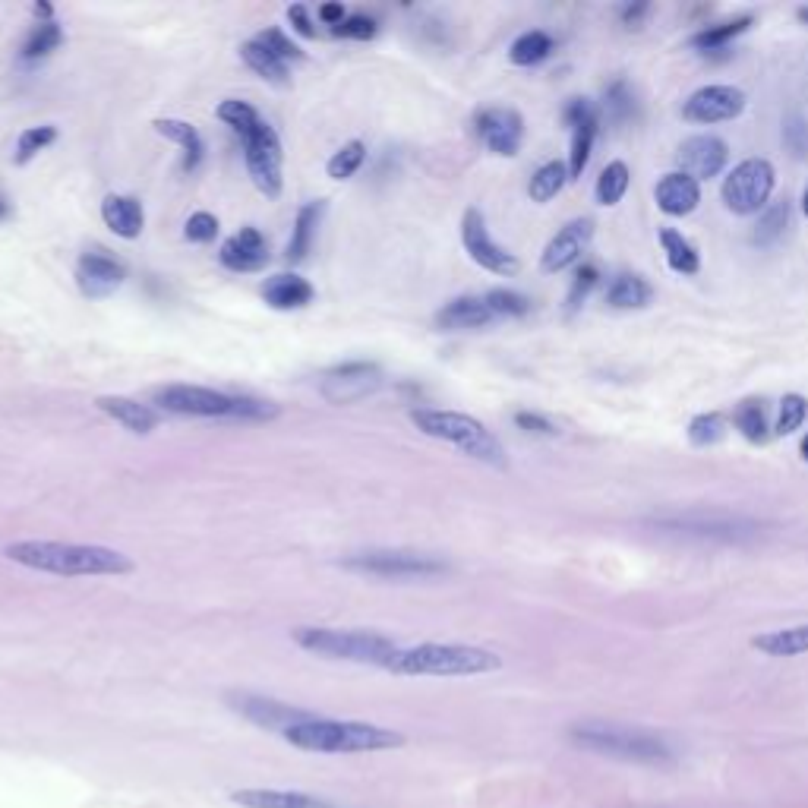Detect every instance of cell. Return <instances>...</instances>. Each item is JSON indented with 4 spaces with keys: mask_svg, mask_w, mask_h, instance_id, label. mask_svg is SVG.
I'll list each match as a JSON object with an SVG mask.
<instances>
[{
    "mask_svg": "<svg viewBox=\"0 0 808 808\" xmlns=\"http://www.w3.org/2000/svg\"><path fill=\"white\" fill-rule=\"evenodd\" d=\"M4 556L23 569L57 578H120L136 565L127 553L98 547V543H60V540H16L4 547Z\"/></svg>",
    "mask_w": 808,
    "mask_h": 808,
    "instance_id": "6da1fadb",
    "label": "cell"
},
{
    "mask_svg": "<svg viewBox=\"0 0 808 808\" xmlns=\"http://www.w3.org/2000/svg\"><path fill=\"white\" fill-rule=\"evenodd\" d=\"M285 742H291L300 752L316 755H363V752H389L401 749L404 736L395 730L363 720H335V717H316L310 723H300L285 733Z\"/></svg>",
    "mask_w": 808,
    "mask_h": 808,
    "instance_id": "7a4b0ae2",
    "label": "cell"
},
{
    "mask_svg": "<svg viewBox=\"0 0 808 808\" xmlns=\"http://www.w3.org/2000/svg\"><path fill=\"white\" fill-rule=\"evenodd\" d=\"M569 739L578 749H588L616 761L629 764H648V767H673L679 761L676 749L663 736L635 730V726L622 723H603V720H584L569 730Z\"/></svg>",
    "mask_w": 808,
    "mask_h": 808,
    "instance_id": "3957f363",
    "label": "cell"
},
{
    "mask_svg": "<svg viewBox=\"0 0 808 808\" xmlns=\"http://www.w3.org/2000/svg\"><path fill=\"white\" fill-rule=\"evenodd\" d=\"M502 657L477 648V644H439L423 641L401 648L389 663V673L395 676H436V679H458V676H483L496 673Z\"/></svg>",
    "mask_w": 808,
    "mask_h": 808,
    "instance_id": "277c9868",
    "label": "cell"
},
{
    "mask_svg": "<svg viewBox=\"0 0 808 808\" xmlns=\"http://www.w3.org/2000/svg\"><path fill=\"white\" fill-rule=\"evenodd\" d=\"M152 404L161 411L180 417H231V420H272L278 408L272 401H259L247 395H228L206 386H187V382H171V386L152 389Z\"/></svg>",
    "mask_w": 808,
    "mask_h": 808,
    "instance_id": "5b68a950",
    "label": "cell"
},
{
    "mask_svg": "<svg viewBox=\"0 0 808 808\" xmlns=\"http://www.w3.org/2000/svg\"><path fill=\"white\" fill-rule=\"evenodd\" d=\"M300 651L326 657V660H345V663H367L389 670V663L401 651V644L389 635L367 632V629H322V625H297L291 632Z\"/></svg>",
    "mask_w": 808,
    "mask_h": 808,
    "instance_id": "8992f818",
    "label": "cell"
},
{
    "mask_svg": "<svg viewBox=\"0 0 808 808\" xmlns=\"http://www.w3.org/2000/svg\"><path fill=\"white\" fill-rule=\"evenodd\" d=\"M411 423L423 436L449 442V446H455L458 452H464L474 461L490 464V468H505V464H509L502 442L471 414L442 411V408H414Z\"/></svg>",
    "mask_w": 808,
    "mask_h": 808,
    "instance_id": "52a82bcc",
    "label": "cell"
},
{
    "mask_svg": "<svg viewBox=\"0 0 808 808\" xmlns=\"http://www.w3.org/2000/svg\"><path fill=\"white\" fill-rule=\"evenodd\" d=\"M654 528L666 534H682V537H698V540H720V543H749L761 534V524L745 518V515H730V512H682V515H660L654 518Z\"/></svg>",
    "mask_w": 808,
    "mask_h": 808,
    "instance_id": "ba28073f",
    "label": "cell"
},
{
    "mask_svg": "<svg viewBox=\"0 0 808 808\" xmlns=\"http://www.w3.org/2000/svg\"><path fill=\"white\" fill-rule=\"evenodd\" d=\"M777 174L774 165L767 158H745L730 171V177L723 180L720 196L723 206L736 212V215H752L767 206V199L774 193Z\"/></svg>",
    "mask_w": 808,
    "mask_h": 808,
    "instance_id": "9c48e42d",
    "label": "cell"
},
{
    "mask_svg": "<svg viewBox=\"0 0 808 808\" xmlns=\"http://www.w3.org/2000/svg\"><path fill=\"white\" fill-rule=\"evenodd\" d=\"M341 565H345L348 572L392 578V581H417V578H433V575H446L449 572V565L442 559L423 556V553H404V550L357 553V556H348Z\"/></svg>",
    "mask_w": 808,
    "mask_h": 808,
    "instance_id": "30bf717a",
    "label": "cell"
},
{
    "mask_svg": "<svg viewBox=\"0 0 808 808\" xmlns=\"http://www.w3.org/2000/svg\"><path fill=\"white\" fill-rule=\"evenodd\" d=\"M240 143H244V161H247L253 187L266 199H278L281 187H285V177H281V161H285V155H281L278 133L266 120H259L250 133L240 136Z\"/></svg>",
    "mask_w": 808,
    "mask_h": 808,
    "instance_id": "8fae6325",
    "label": "cell"
},
{
    "mask_svg": "<svg viewBox=\"0 0 808 808\" xmlns=\"http://www.w3.org/2000/svg\"><path fill=\"white\" fill-rule=\"evenodd\" d=\"M228 707L244 720H250L253 726H259V730L281 733V736H285L288 730H294V726L310 723V720L319 717L313 711H303V707L285 704V701L269 698V695H253V692H231Z\"/></svg>",
    "mask_w": 808,
    "mask_h": 808,
    "instance_id": "7c38bea8",
    "label": "cell"
},
{
    "mask_svg": "<svg viewBox=\"0 0 808 808\" xmlns=\"http://www.w3.org/2000/svg\"><path fill=\"white\" fill-rule=\"evenodd\" d=\"M382 386V370L367 360H348L326 370L319 379V392L332 404H354L373 395Z\"/></svg>",
    "mask_w": 808,
    "mask_h": 808,
    "instance_id": "4fadbf2b",
    "label": "cell"
},
{
    "mask_svg": "<svg viewBox=\"0 0 808 808\" xmlns=\"http://www.w3.org/2000/svg\"><path fill=\"white\" fill-rule=\"evenodd\" d=\"M461 244L468 250V256L477 262L480 269H487L493 275H518L521 262L515 259V253H509L505 247H499L496 240L487 231V221H483L480 209H468L461 218Z\"/></svg>",
    "mask_w": 808,
    "mask_h": 808,
    "instance_id": "5bb4252c",
    "label": "cell"
},
{
    "mask_svg": "<svg viewBox=\"0 0 808 808\" xmlns=\"http://www.w3.org/2000/svg\"><path fill=\"white\" fill-rule=\"evenodd\" d=\"M745 111V92L736 86H704L682 105V117L692 124H723Z\"/></svg>",
    "mask_w": 808,
    "mask_h": 808,
    "instance_id": "9a60e30c",
    "label": "cell"
},
{
    "mask_svg": "<svg viewBox=\"0 0 808 808\" xmlns=\"http://www.w3.org/2000/svg\"><path fill=\"white\" fill-rule=\"evenodd\" d=\"M474 130L493 155L512 158L524 143V120L512 108H483L474 117Z\"/></svg>",
    "mask_w": 808,
    "mask_h": 808,
    "instance_id": "2e32d148",
    "label": "cell"
},
{
    "mask_svg": "<svg viewBox=\"0 0 808 808\" xmlns=\"http://www.w3.org/2000/svg\"><path fill=\"white\" fill-rule=\"evenodd\" d=\"M562 120L572 127V158H569V180H578L591 161L594 149V136L600 124V111L594 108V101L588 98H572L562 111Z\"/></svg>",
    "mask_w": 808,
    "mask_h": 808,
    "instance_id": "e0dca14e",
    "label": "cell"
},
{
    "mask_svg": "<svg viewBox=\"0 0 808 808\" xmlns=\"http://www.w3.org/2000/svg\"><path fill=\"white\" fill-rule=\"evenodd\" d=\"M591 240H594V221L591 218H575L569 221L547 247H543L540 253V269L547 272V275H556V272H565L569 266H575V262L588 253L591 247Z\"/></svg>",
    "mask_w": 808,
    "mask_h": 808,
    "instance_id": "ac0fdd59",
    "label": "cell"
},
{
    "mask_svg": "<svg viewBox=\"0 0 808 808\" xmlns=\"http://www.w3.org/2000/svg\"><path fill=\"white\" fill-rule=\"evenodd\" d=\"M726 161H730V146L723 143L720 136L714 133H701V136H689L676 152V165L682 174H689L695 180H711L717 177Z\"/></svg>",
    "mask_w": 808,
    "mask_h": 808,
    "instance_id": "d6986e66",
    "label": "cell"
},
{
    "mask_svg": "<svg viewBox=\"0 0 808 808\" xmlns=\"http://www.w3.org/2000/svg\"><path fill=\"white\" fill-rule=\"evenodd\" d=\"M124 278H127L124 262L101 250L83 253L76 262V285L86 297H108L124 285Z\"/></svg>",
    "mask_w": 808,
    "mask_h": 808,
    "instance_id": "ffe728a7",
    "label": "cell"
},
{
    "mask_svg": "<svg viewBox=\"0 0 808 808\" xmlns=\"http://www.w3.org/2000/svg\"><path fill=\"white\" fill-rule=\"evenodd\" d=\"M218 259L231 272H259L269 262V244L259 228H240L221 244Z\"/></svg>",
    "mask_w": 808,
    "mask_h": 808,
    "instance_id": "44dd1931",
    "label": "cell"
},
{
    "mask_svg": "<svg viewBox=\"0 0 808 808\" xmlns=\"http://www.w3.org/2000/svg\"><path fill=\"white\" fill-rule=\"evenodd\" d=\"M95 408L101 414H108L114 423H120V427L133 436H149L161 420L155 408H149V404L136 401V398H127V395H101V398H95Z\"/></svg>",
    "mask_w": 808,
    "mask_h": 808,
    "instance_id": "7402d4cb",
    "label": "cell"
},
{
    "mask_svg": "<svg viewBox=\"0 0 808 808\" xmlns=\"http://www.w3.org/2000/svg\"><path fill=\"white\" fill-rule=\"evenodd\" d=\"M654 199H657V209L663 215H673V218H682V215H692L701 202V187L698 180L682 174V171H673V174H663L660 184L654 190Z\"/></svg>",
    "mask_w": 808,
    "mask_h": 808,
    "instance_id": "603a6c76",
    "label": "cell"
},
{
    "mask_svg": "<svg viewBox=\"0 0 808 808\" xmlns=\"http://www.w3.org/2000/svg\"><path fill=\"white\" fill-rule=\"evenodd\" d=\"M101 221L124 240H136L146 228V212L143 202L133 196H120V193H108L101 199Z\"/></svg>",
    "mask_w": 808,
    "mask_h": 808,
    "instance_id": "cb8c5ba5",
    "label": "cell"
},
{
    "mask_svg": "<svg viewBox=\"0 0 808 808\" xmlns=\"http://www.w3.org/2000/svg\"><path fill=\"white\" fill-rule=\"evenodd\" d=\"M496 316L487 307L483 297H455L436 313V326L446 332H464V329H483L490 326Z\"/></svg>",
    "mask_w": 808,
    "mask_h": 808,
    "instance_id": "d4e9b609",
    "label": "cell"
},
{
    "mask_svg": "<svg viewBox=\"0 0 808 808\" xmlns=\"http://www.w3.org/2000/svg\"><path fill=\"white\" fill-rule=\"evenodd\" d=\"M313 285L307 278H300V275H272L262 281V300L269 303L272 310H281V313H288V310H303L307 303L313 300Z\"/></svg>",
    "mask_w": 808,
    "mask_h": 808,
    "instance_id": "484cf974",
    "label": "cell"
},
{
    "mask_svg": "<svg viewBox=\"0 0 808 808\" xmlns=\"http://www.w3.org/2000/svg\"><path fill=\"white\" fill-rule=\"evenodd\" d=\"M231 799L244 808H338L329 799H319L300 790H237Z\"/></svg>",
    "mask_w": 808,
    "mask_h": 808,
    "instance_id": "4316f807",
    "label": "cell"
},
{
    "mask_svg": "<svg viewBox=\"0 0 808 808\" xmlns=\"http://www.w3.org/2000/svg\"><path fill=\"white\" fill-rule=\"evenodd\" d=\"M752 648L767 654V657H802V654H808V622L755 635Z\"/></svg>",
    "mask_w": 808,
    "mask_h": 808,
    "instance_id": "83f0119b",
    "label": "cell"
},
{
    "mask_svg": "<svg viewBox=\"0 0 808 808\" xmlns=\"http://www.w3.org/2000/svg\"><path fill=\"white\" fill-rule=\"evenodd\" d=\"M155 133H161L165 139H171V143H177L180 149H184V171H196L199 168V161H202V152H206V143H202V136L193 124H187V120H177V117H161L155 120Z\"/></svg>",
    "mask_w": 808,
    "mask_h": 808,
    "instance_id": "f1b7e54d",
    "label": "cell"
},
{
    "mask_svg": "<svg viewBox=\"0 0 808 808\" xmlns=\"http://www.w3.org/2000/svg\"><path fill=\"white\" fill-rule=\"evenodd\" d=\"M240 57H244V64L256 76L266 79V83H272V86H288L291 83V67L281 57H275L266 45H259L256 38H250V42L240 45Z\"/></svg>",
    "mask_w": 808,
    "mask_h": 808,
    "instance_id": "f546056e",
    "label": "cell"
},
{
    "mask_svg": "<svg viewBox=\"0 0 808 808\" xmlns=\"http://www.w3.org/2000/svg\"><path fill=\"white\" fill-rule=\"evenodd\" d=\"M654 300V288L641 275H616L606 288V303L616 310H644Z\"/></svg>",
    "mask_w": 808,
    "mask_h": 808,
    "instance_id": "4dcf8cb0",
    "label": "cell"
},
{
    "mask_svg": "<svg viewBox=\"0 0 808 808\" xmlns=\"http://www.w3.org/2000/svg\"><path fill=\"white\" fill-rule=\"evenodd\" d=\"M322 212H326V202H307V206L297 212L294 231H291V240H288V259L291 262L307 259V253L313 250V240H316V228H319Z\"/></svg>",
    "mask_w": 808,
    "mask_h": 808,
    "instance_id": "1f68e13d",
    "label": "cell"
},
{
    "mask_svg": "<svg viewBox=\"0 0 808 808\" xmlns=\"http://www.w3.org/2000/svg\"><path fill=\"white\" fill-rule=\"evenodd\" d=\"M556 42L547 35V32H540V29H531V32H524L518 35L512 48H509V60L515 67H537L543 64L550 54H553Z\"/></svg>",
    "mask_w": 808,
    "mask_h": 808,
    "instance_id": "d6a6232c",
    "label": "cell"
},
{
    "mask_svg": "<svg viewBox=\"0 0 808 808\" xmlns=\"http://www.w3.org/2000/svg\"><path fill=\"white\" fill-rule=\"evenodd\" d=\"M660 244H663L666 262H670V269H673V272H679V275H695V272L701 269L698 250H695L679 231L663 228V231H660Z\"/></svg>",
    "mask_w": 808,
    "mask_h": 808,
    "instance_id": "836d02e7",
    "label": "cell"
},
{
    "mask_svg": "<svg viewBox=\"0 0 808 808\" xmlns=\"http://www.w3.org/2000/svg\"><path fill=\"white\" fill-rule=\"evenodd\" d=\"M629 184H632L629 165H625V161H610V165H606L600 171V177H597L594 196H597L600 206H616V202H622V196H625V190H629Z\"/></svg>",
    "mask_w": 808,
    "mask_h": 808,
    "instance_id": "e575fe53",
    "label": "cell"
},
{
    "mask_svg": "<svg viewBox=\"0 0 808 808\" xmlns=\"http://www.w3.org/2000/svg\"><path fill=\"white\" fill-rule=\"evenodd\" d=\"M565 184H569V168H565L562 161H547V165H540L534 171L528 184V196L534 202H550Z\"/></svg>",
    "mask_w": 808,
    "mask_h": 808,
    "instance_id": "d590c367",
    "label": "cell"
},
{
    "mask_svg": "<svg viewBox=\"0 0 808 808\" xmlns=\"http://www.w3.org/2000/svg\"><path fill=\"white\" fill-rule=\"evenodd\" d=\"M752 26V16H739V19H733V23H720V26H707V29H701L698 35H692V48H698V51H723L726 45L733 42L736 35H742L745 29Z\"/></svg>",
    "mask_w": 808,
    "mask_h": 808,
    "instance_id": "8d00e7d4",
    "label": "cell"
},
{
    "mask_svg": "<svg viewBox=\"0 0 808 808\" xmlns=\"http://www.w3.org/2000/svg\"><path fill=\"white\" fill-rule=\"evenodd\" d=\"M790 228V202H774V206H767L758 218V228H755V244L758 247H771L783 237V231Z\"/></svg>",
    "mask_w": 808,
    "mask_h": 808,
    "instance_id": "74e56055",
    "label": "cell"
},
{
    "mask_svg": "<svg viewBox=\"0 0 808 808\" xmlns=\"http://www.w3.org/2000/svg\"><path fill=\"white\" fill-rule=\"evenodd\" d=\"M363 161H367V146L360 143V139H351V143L341 146L332 158H329V165H326V174L332 180H348L354 177L360 168H363Z\"/></svg>",
    "mask_w": 808,
    "mask_h": 808,
    "instance_id": "f35d334b",
    "label": "cell"
},
{
    "mask_svg": "<svg viewBox=\"0 0 808 808\" xmlns=\"http://www.w3.org/2000/svg\"><path fill=\"white\" fill-rule=\"evenodd\" d=\"M60 42H64V29H60L54 19L51 23H38L29 35V42L23 45V60H42L51 51H57Z\"/></svg>",
    "mask_w": 808,
    "mask_h": 808,
    "instance_id": "ab89813d",
    "label": "cell"
},
{
    "mask_svg": "<svg viewBox=\"0 0 808 808\" xmlns=\"http://www.w3.org/2000/svg\"><path fill=\"white\" fill-rule=\"evenodd\" d=\"M215 117L218 120H225V124L231 130H237L240 136L250 133L256 124H259V111L253 105H247V101H240V98H228V101H221V105L215 108Z\"/></svg>",
    "mask_w": 808,
    "mask_h": 808,
    "instance_id": "60d3db41",
    "label": "cell"
},
{
    "mask_svg": "<svg viewBox=\"0 0 808 808\" xmlns=\"http://www.w3.org/2000/svg\"><path fill=\"white\" fill-rule=\"evenodd\" d=\"M736 430L749 442H764L767 439V423H764V404L761 401H742L733 414Z\"/></svg>",
    "mask_w": 808,
    "mask_h": 808,
    "instance_id": "b9f144b4",
    "label": "cell"
},
{
    "mask_svg": "<svg viewBox=\"0 0 808 808\" xmlns=\"http://www.w3.org/2000/svg\"><path fill=\"white\" fill-rule=\"evenodd\" d=\"M54 139H57V127H51V124L23 130V133H19V143H16V165H29V161L38 152H45Z\"/></svg>",
    "mask_w": 808,
    "mask_h": 808,
    "instance_id": "7bdbcfd3",
    "label": "cell"
},
{
    "mask_svg": "<svg viewBox=\"0 0 808 808\" xmlns=\"http://www.w3.org/2000/svg\"><path fill=\"white\" fill-rule=\"evenodd\" d=\"M603 111H606V117L613 120V124H622V120H629L635 114V95H632V89H629L625 79H616V83L606 89Z\"/></svg>",
    "mask_w": 808,
    "mask_h": 808,
    "instance_id": "ee69618b",
    "label": "cell"
},
{
    "mask_svg": "<svg viewBox=\"0 0 808 808\" xmlns=\"http://www.w3.org/2000/svg\"><path fill=\"white\" fill-rule=\"evenodd\" d=\"M805 417H808V401L802 398V395H796V392H790V395H783V401H780V414H777V423H774V433L777 436H790V433H796L802 423H805Z\"/></svg>",
    "mask_w": 808,
    "mask_h": 808,
    "instance_id": "f6af8a7d",
    "label": "cell"
},
{
    "mask_svg": "<svg viewBox=\"0 0 808 808\" xmlns=\"http://www.w3.org/2000/svg\"><path fill=\"white\" fill-rule=\"evenodd\" d=\"M723 436H726V420L720 414H698L689 423V442L698 449L714 446V442H720Z\"/></svg>",
    "mask_w": 808,
    "mask_h": 808,
    "instance_id": "bcb514c9",
    "label": "cell"
},
{
    "mask_svg": "<svg viewBox=\"0 0 808 808\" xmlns=\"http://www.w3.org/2000/svg\"><path fill=\"white\" fill-rule=\"evenodd\" d=\"M483 300H487V307L493 310V316H524V313L531 310V300L528 297H521L515 291H505V288L490 291Z\"/></svg>",
    "mask_w": 808,
    "mask_h": 808,
    "instance_id": "7dc6e473",
    "label": "cell"
},
{
    "mask_svg": "<svg viewBox=\"0 0 808 808\" xmlns=\"http://www.w3.org/2000/svg\"><path fill=\"white\" fill-rule=\"evenodd\" d=\"M256 42H259V45H266L275 57L285 60L288 67L297 64V60H303V51H300L281 29H262V32L256 35Z\"/></svg>",
    "mask_w": 808,
    "mask_h": 808,
    "instance_id": "c3c4849f",
    "label": "cell"
},
{
    "mask_svg": "<svg viewBox=\"0 0 808 808\" xmlns=\"http://www.w3.org/2000/svg\"><path fill=\"white\" fill-rule=\"evenodd\" d=\"M184 237L190 244H212L218 237V218L212 212H193L184 225Z\"/></svg>",
    "mask_w": 808,
    "mask_h": 808,
    "instance_id": "681fc988",
    "label": "cell"
},
{
    "mask_svg": "<svg viewBox=\"0 0 808 808\" xmlns=\"http://www.w3.org/2000/svg\"><path fill=\"white\" fill-rule=\"evenodd\" d=\"M783 146L790 149L796 158L808 155V120L802 114H790L783 124Z\"/></svg>",
    "mask_w": 808,
    "mask_h": 808,
    "instance_id": "f907efd6",
    "label": "cell"
},
{
    "mask_svg": "<svg viewBox=\"0 0 808 808\" xmlns=\"http://www.w3.org/2000/svg\"><path fill=\"white\" fill-rule=\"evenodd\" d=\"M597 281H600V272L597 266H581L575 281H572V288H569V297H565V303H569V313H575L584 300H588V294L597 288Z\"/></svg>",
    "mask_w": 808,
    "mask_h": 808,
    "instance_id": "816d5d0a",
    "label": "cell"
},
{
    "mask_svg": "<svg viewBox=\"0 0 808 808\" xmlns=\"http://www.w3.org/2000/svg\"><path fill=\"white\" fill-rule=\"evenodd\" d=\"M338 38H357V42H367V38H373L376 35V19H370V16H348L345 23L341 26H335L332 29Z\"/></svg>",
    "mask_w": 808,
    "mask_h": 808,
    "instance_id": "f5cc1de1",
    "label": "cell"
},
{
    "mask_svg": "<svg viewBox=\"0 0 808 808\" xmlns=\"http://www.w3.org/2000/svg\"><path fill=\"white\" fill-rule=\"evenodd\" d=\"M515 423L521 430H528V433H537V436H556L559 430L553 427V423L547 417H540V414H531V411H521L515 414Z\"/></svg>",
    "mask_w": 808,
    "mask_h": 808,
    "instance_id": "db71d44e",
    "label": "cell"
},
{
    "mask_svg": "<svg viewBox=\"0 0 808 808\" xmlns=\"http://www.w3.org/2000/svg\"><path fill=\"white\" fill-rule=\"evenodd\" d=\"M288 19H291V26H294V32H297V35H303V38H316V29H313L310 10L303 7V4L288 7Z\"/></svg>",
    "mask_w": 808,
    "mask_h": 808,
    "instance_id": "11a10c76",
    "label": "cell"
},
{
    "mask_svg": "<svg viewBox=\"0 0 808 808\" xmlns=\"http://www.w3.org/2000/svg\"><path fill=\"white\" fill-rule=\"evenodd\" d=\"M316 16H319L326 26H332V29L341 26V23H345V19H348V13H345V7H341V4H322V7L316 10Z\"/></svg>",
    "mask_w": 808,
    "mask_h": 808,
    "instance_id": "9f6ffc18",
    "label": "cell"
},
{
    "mask_svg": "<svg viewBox=\"0 0 808 808\" xmlns=\"http://www.w3.org/2000/svg\"><path fill=\"white\" fill-rule=\"evenodd\" d=\"M648 10H651L648 4H635V7H625V10H622V23L629 26V29H638V23H641L644 16H648Z\"/></svg>",
    "mask_w": 808,
    "mask_h": 808,
    "instance_id": "6f0895ef",
    "label": "cell"
},
{
    "mask_svg": "<svg viewBox=\"0 0 808 808\" xmlns=\"http://www.w3.org/2000/svg\"><path fill=\"white\" fill-rule=\"evenodd\" d=\"M32 13H35V16H42L45 23H51V16H54L51 4H35V7H32Z\"/></svg>",
    "mask_w": 808,
    "mask_h": 808,
    "instance_id": "680465c9",
    "label": "cell"
},
{
    "mask_svg": "<svg viewBox=\"0 0 808 808\" xmlns=\"http://www.w3.org/2000/svg\"><path fill=\"white\" fill-rule=\"evenodd\" d=\"M7 215H10V202L0 196V218H7Z\"/></svg>",
    "mask_w": 808,
    "mask_h": 808,
    "instance_id": "91938a15",
    "label": "cell"
},
{
    "mask_svg": "<svg viewBox=\"0 0 808 808\" xmlns=\"http://www.w3.org/2000/svg\"><path fill=\"white\" fill-rule=\"evenodd\" d=\"M796 16L802 19V23H808V7H799V10H796Z\"/></svg>",
    "mask_w": 808,
    "mask_h": 808,
    "instance_id": "94428289",
    "label": "cell"
},
{
    "mask_svg": "<svg viewBox=\"0 0 808 808\" xmlns=\"http://www.w3.org/2000/svg\"><path fill=\"white\" fill-rule=\"evenodd\" d=\"M802 212H805V218H808V187H805V193H802Z\"/></svg>",
    "mask_w": 808,
    "mask_h": 808,
    "instance_id": "6125c7cd",
    "label": "cell"
},
{
    "mask_svg": "<svg viewBox=\"0 0 808 808\" xmlns=\"http://www.w3.org/2000/svg\"><path fill=\"white\" fill-rule=\"evenodd\" d=\"M799 449H802V458H805V461H808V436H805V439H802V446H799Z\"/></svg>",
    "mask_w": 808,
    "mask_h": 808,
    "instance_id": "be15d7a7",
    "label": "cell"
}]
</instances>
